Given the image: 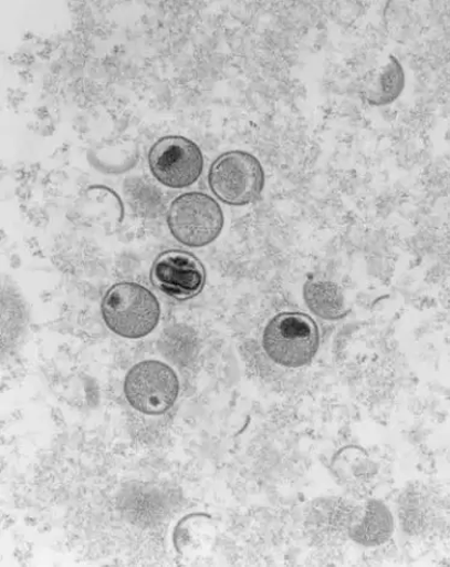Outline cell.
I'll return each instance as SVG.
<instances>
[{
  "mask_svg": "<svg viewBox=\"0 0 450 567\" xmlns=\"http://www.w3.org/2000/svg\"><path fill=\"white\" fill-rule=\"evenodd\" d=\"M393 519L385 505L379 503L368 504L367 515L358 528L352 530L356 542L365 546H376L385 543L390 537Z\"/></svg>",
  "mask_w": 450,
  "mask_h": 567,
  "instance_id": "30bf717a",
  "label": "cell"
},
{
  "mask_svg": "<svg viewBox=\"0 0 450 567\" xmlns=\"http://www.w3.org/2000/svg\"><path fill=\"white\" fill-rule=\"evenodd\" d=\"M320 343L316 321L300 312H285L272 318L263 333L266 355L286 369L306 367L315 359Z\"/></svg>",
  "mask_w": 450,
  "mask_h": 567,
  "instance_id": "7a4b0ae2",
  "label": "cell"
},
{
  "mask_svg": "<svg viewBox=\"0 0 450 567\" xmlns=\"http://www.w3.org/2000/svg\"><path fill=\"white\" fill-rule=\"evenodd\" d=\"M179 391V377L167 363L157 360L136 363L126 375L125 394L130 406L147 415L171 410Z\"/></svg>",
  "mask_w": 450,
  "mask_h": 567,
  "instance_id": "5b68a950",
  "label": "cell"
},
{
  "mask_svg": "<svg viewBox=\"0 0 450 567\" xmlns=\"http://www.w3.org/2000/svg\"><path fill=\"white\" fill-rule=\"evenodd\" d=\"M148 165L155 178L170 188H186L195 185L203 171L200 147L181 136L158 140L148 153Z\"/></svg>",
  "mask_w": 450,
  "mask_h": 567,
  "instance_id": "8992f818",
  "label": "cell"
},
{
  "mask_svg": "<svg viewBox=\"0 0 450 567\" xmlns=\"http://www.w3.org/2000/svg\"><path fill=\"white\" fill-rule=\"evenodd\" d=\"M209 186L223 204L249 206L262 196L265 172L255 156L241 151L228 152L211 165Z\"/></svg>",
  "mask_w": 450,
  "mask_h": 567,
  "instance_id": "3957f363",
  "label": "cell"
},
{
  "mask_svg": "<svg viewBox=\"0 0 450 567\" xmlns=\"http://www.w3.org/2000/svg\"><path fill=\"white\" fill-rule=\"evenodd\" d=\"M167 221L177 241L189 248H202L220 237L224 214L214 198L193 192L172 200Z\"/></svg>",
  "mask_w": 450,
  "mask_h": 567,
  "instance_id": "277c9868",
  "label": "cell"
},
{
  "mask_svg": "<svg viewBox=\"0 0 450 567\" xmlns=\"http://www.w3.org/2000/svg\"><path fill=\"white\" fill-rule=\"evenodd\" d=\"M405 85L402 64L397 58L389 56L388 61L365 81L363 96L368 104L389 105L401 96Z\"/></svg>",
  "mask_w": 450,
  "mask_h": 567,
  "instance_id": "ba28073f",
  "label": "cell"
},
{
  "mask_svg": "<svg viewBox=\"0 0 450 567\" xmlns=\"http://www.w3.org/2000/svg\"><path fill=\"white\" fill-rule=\"evenodd\" d=\"M102 315L114 333L139 340L158 327L160 306L156 296L140 284L123 281L106 291Z\"/></svg>",
  "mask_w": 450,
  "mask_h": 567,
  "instance_id": "6da1fadb",
  "label": "cell"
},
{
  "mask_svg": "<svg viewBox=\"0 0 450 567\" xmlns=\"http://www.w3.org/2000/svg\"><path fill=\"white\" fill-rule=\"evenodd\" d=\"M304 299L311 312L325 320H338L348 315L343 291L332 281H308Z\"/></svg>",
  "mask_w": 450,
  "mask_h": 567,
  "instance_id": "9c48e42d",
  "label": "cell"
},
{
  "mask_svg": "<svg viewBox=\"0 0 450 567\" xmlns=\"http://www.w3.org/2000/svg\"><path fill=\"white\" fill-rule=\"evenodd\" d=\"M154 287L177 301L195 299L203 289L207 271L192 252L168 250L158 255L151 268Z\"/></svg>",
  "mask_w": 450,
  "mask_h": 567,
  "instance_id": "52a82bcc",
  "label": "cell"
}]
</instances>
